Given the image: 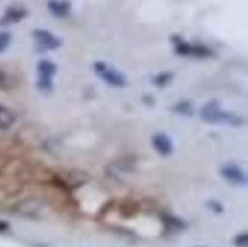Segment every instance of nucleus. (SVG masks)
<instances>
[{
	"mask_svg": "<svg viewBox=\"0 0 248 247\" xmlns=\"http://www.w3.org/2000/svg\"><path fill=\"white\" fill-rule=\"evenodd\" d=\"M200 115L203 121L211 124H229V125L237 126L240 125L241 120L237 116L228 113L224 109H222L220 103L217 99L207 102L205 106L201 108Z\"/></svg>",
	"mask_w": 248,
	"mask_h": 247,
	"instance_id": "obj_1",
	"label": "nucleus"
},
{
	"mask_svg": "<svg viewBox=\"0 0 248 247\" xmlns=\"http://www.w3.org/2000/svg\"><path fill=\"white\" fill-rule=\"evenodd\" d=\"M94 73L99 79L103 80L109 86L116 87V89H123L127 85V79L125 75L116 69L115 67H111L110 64L106 62H96L93 65Z\"/></svg>",
	"mask_w": 248,
	"mask_h": 247,
	"instance_id": "obj_2",
	"label": "nucleus"
},
{
	"mask_svg": "<svg viewBox=\"0 0 248 247\" xmlns=\"http://www.w3.org/2000/svg\"><path fill=\"white\" fill-rule=\"evenodd\" d=\"M38 87L41 91H50L52 89L53 77L57 72L55 63L48 60H41L38 63Z\"/></svg>",
	"mask_w": 248,
	"mask_h": 247,
	"instance_id": "obj_3",
	"label": "nucleus"
},
{
	"mask_svg": "<svg viewBox=\"0 0 248 247\" xmlns=\"http://www.w3.org/2000/svg\"><path fill=\"white\" fill-rule=\"evenodd\" d=\"M33 38L36 47L40 51L57 50L62 44V41L57 35L51 33L50 31H46V29H35L33 31Z\"/></svg>",
	"mask_w": 248,
	"mask_h": 247,
	"instance_id": "obj_4",
	"label": "nucleus"
},
{
	"mask_svg": "<svg viewBox=\"0 0 248 247\" xmlns=\"http://www.w3.org/2000/svg\"><path fill=\"white\" fill-rule=\"evenodd\" d=\"M220 174H222L225 181L234 184V185L245 186L247 184L246 172L244 171V169L240 165L235 164V162L223 165L222 169H220Z\"/></svg>",
	"mask_w": 248,
	"mask_h": 247,
	"instance_id": "obj_5",
	"label": "nucleus"
},
{
	"mask_svg": "<svg viewBox=\"0 0 248 247\" xmlns=\"http://www.w3.org/2000/svg\"><path fill=\"white\" fill-rule=\"evenodd\" d=\"M152 144L155 152L161 156H170L173 153V143L171 137L165 132L155 133L152 138Z\"/></svg>",
	"mask_w": 248,
	"mask_h": 247,
	"instance_id": "obj_6",
	"label": "nucleus"
},
{
	"mask_svg": "<svg viewBox=\"0 0 248 247\" xmlns=\"http://www.w3.org/2000/svg\"><path fill=\"white\" fill-rule=\"evenodd\" d=\"M176 51L179 55L183 56H195V57H205L210 55V50L200 45L186 43L183 40H178L176 44Z\"/></svg>",
	"mask_w": 248,
	"mask_h": 247,
	"instance_id": "obj_7",
	"label": "nucleus"
},
{
	"mask_svg": "<svg viewBox=\"0 0 248 247\" xmlns=\"http://www.w3.org/2000/svg\"><path fill=\"white\" fill-rule=\"evenodd\" d=\"M47 9L55 17H67L70 14L72 5L67 0H50L47 2Z\"/></svg>",
	"mask_w": 248,
	"mask_h": 247,
	"instance_id": "obj_8",
	"label": "nucleus"
},
{
	"mask_svg": "<svg viewBox=\"0 0 248 247\" xmlns=\"http://www.w3.org/2000/svg\"><path fill=\"white\" fill-rule=\"evenodd\" d=\"M26 16V11L21 7H10L5 14L4 18L1 19V24H9V23H16V22L21 21L23 17Z\"/></svg>",
	"mask_w": 248,
	"mask_h": 247,
	"instance_id": "obj_9",
	"label": "nucleus"
},
{
	"mask_svg": "<svg viewBox=\"0 0 248 247\" xmlns=\"http://www.w3.org/2000/svg\"><path fill=\"white\" fill-rule=\"evenodd\" d=\"M15 116L6 107L0 104V128H9L14 124Z\"/></svg>",
	"mask_w": 248,
	"mask_h": 247,
	"instance_id": "obj_10",
	"label": "nucleus"
},
{
	"mask_svg": "<svg viewBox=\"0 0 248 247\" xmlns=\"http://www.w3.org/2000/svg\"><path fill=\"white\" fill-rule=\"evenodd\" d=\"M164 220L166 227H170L171 229L182 230L183 228H186V223L182 219H179V218L174 217V216H166V217H164Z\"/></svg>",
	"mask_w": 248,
	"mask_h": 247,
	"instance_id": "obj_11",
	"label": "nucleus"
},
{
	"mask_svg": "<svg viewBox=\"0 0 248 247\" xmlns=\"http://www.w3.org/2000/svg\"><path fill=\"white\" fill-rule=\"evenodd\" d=\"M172 79L171 73H162V74H159L154 79V84L157 85V86H165L166 84H169Z\"/></svg>",
	"mask_w": 248,
	"mask_h": 247,
	"instance_id": "obj_12",
	"label": "nucleus"
},
{
	"mask_svg": "<svg viewBox=\"0 0 248 247\" xmlns=\"http://www.w3.org/2000/svg\"><path fill=\"white\" fill-rule=\"evenodd\" d=\"M11 44V35L6 31H0V52L6 50Z\"/></svg>",
	"mask_w": 248,
	"mask_h": 247,
	"instance_id": "obj_13",
	"label": "nucleus"
},
{
	"mask_svg": "<svg viewBox=\"0 0 248 247\" xmlns=\"http://www.w3.org/2000/svg\"><path fill=\"white\" fill-rule=\"evenodd\" d=\"M176 111H178L179 114H183V115H190L193 109H191V104L189 102H181L176 106Z\"/></svg>",
	"mask_w": 248,
	"mask_h": 247,
	"instance_id": "obj_14",
	"label": "nucleus"
},
{
	"mask_svg": "<svg viewBox=\"0 0 248 247\" xmlns=\"http://www.w3.org/2000/svg\"><path fill=\"white\" fill-rule=\"evenodd\" d=\"M235 246L236 247H248V235L247 232H241V234L236 235L234 240Z\"/></svg>",
	"mask_w": 248,
	"mask_h": 247,
	"instance_id": "obj_15",
	"label": "nucleus"
},
{
	"mask_svg": "<svg viewBox=\"0 0 248 247\" xmlns=\"http://www.w3.org/2000/svg\"><path fill=\"white\" fill-rule=\"evenodd\" d=\"M208 207L211 208V210L213 211V212L216 213H220L223 211V206L222 203L218 202V201H210V203H208Z\"/></svg>",
	"mask_w": 248,
	"mask_h": 247,
	"instance_id": "obj_16",
	"label": "nucleus"
},
{
	"mask_svg": "<svg viewBox=\"0 0 248 247\" xmlns=\"http://www.w3.org/2000/svg\"><path fill=\"white\" fill-rule=\"evenodd\" d=\"M9 230V223L4 222V220H0V232H5Z\"/></svg>",
	"mask_w": 248,
	"mask_h": 247,
	"instance_id": "obj_17",
	"label": "nucleus"
}]
</instances>
